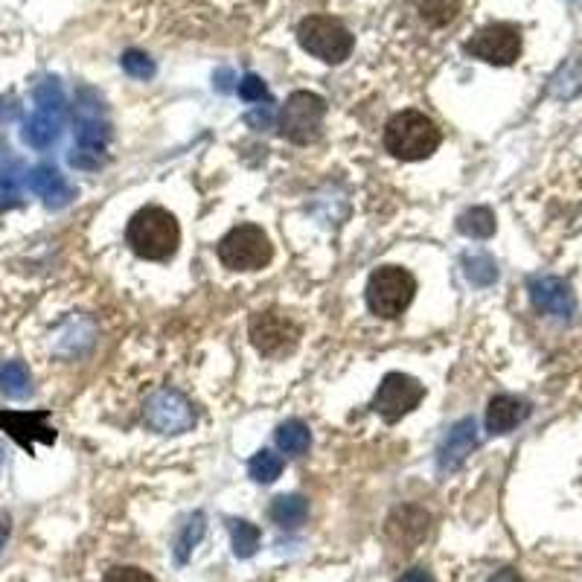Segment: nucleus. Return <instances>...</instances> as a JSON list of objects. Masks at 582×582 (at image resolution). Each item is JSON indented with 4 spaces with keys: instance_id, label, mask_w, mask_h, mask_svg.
<instances>
[{
    "instance_id": "obj_16",
    "label": "nucleus",
    "mask_w": 582,
    "mask_h": 582,
    "mask_svg": "<svg viewBox=\"0 0 582 582\" xmlns=\"http://www.w3.org/2000/svg\"><path fill=\"white\" fill-rule=\"evenodd\" d=\"M428 533V516L422 513L420 507H399L388 521V536L402 545V548H411L422 542V536Z\"/></svg>"
},
{
    "instance_id": "obj_24",
    "label": "nucleus",
    "mask_w": 582,
    "mask_h": 582,
    "mask_svg": "<svg viewBox=\"0 0 582 582\" xmlns=\"http://www.w3.org/2000/svg\"><path fill=\"white\" fill-rule=\"evenodd\" d=\"M283 469H286L283 457L274 454L271 449L257 452L251 457V463H248V472H251V478H254L257 484H274V481L283 475Z\"/></svg>"
},
{
    "instance_id": "obj_15",
    "label": "nucleus",
    "mask_w": 582,
    "mask_h": 582,
    "mask_svg": "<svg viewBox=\"0 0 582 582\" xmlns=\"http://www.w3.org/2000/svg\"><path fill=\"white\" fill-rule=\"evenodd\" d=\"M30 187L38 198H44L47 207H62L70 204L76 190L65 181V175L53 166V163H38L30 172Z\"/></svg>"
},
{
    "instance_id": "obj_30",
    "label": "nucleus",
    "mask_w": 582,
    "mask_h": 582,
    "mask_svg": "<svg viewBox=\"0 0 582 582\" xmlns=\"http://www.w3.org/2000/svg\"><path fill=\"white\" fill-rule=\"evenodd\" d=\"M239 97L245 99V102H271V91H268V85L262 82V76L248 73V76H242V82H239Z\"/></svg>"
},
{
    "instance_id": "obj_26",
    "label": "nucleus",
    "mask_w": 582,
    "mask_h": 582,
    "mask_svg": "<svg viewBox=\"0 0 582 582\" xmlns=\"http://www.w3.org/2000/svg\"><path fill=\"white\" fill-rule=\"evenodd\" d=\"M35 102H38V111L56 114V117H65L67 114L65 94H62L59 79H44V82L35 88Z\"/></svg>"
},
{
    "instance_id": "obj_21",
    "label": "nucleus",
    "mask_w": 582,
    "mask_h": 582,
    "mask_svg": "<svg viewBox=\"0 0 582 582\" xmlns=\"http://www.w3.org/2000/svg\"><path fill=\"white\" fill-rule=\"evenodd\" d=\"M277 446H280L286 454H291V457L306 454L312 449V431H309V425L300 420L283 422V425L277 428Z\"/></svg>"
},
{
    "instance_id": "obj_8",
    "label": "nucleus",
    "mask_w": 582,
    "mask_h": 582,
    "mask_svg": "<svg viewBox=\"0 0 582 582\" xmlns=\"http://www.w3.org/2000/svg\"><path fill=\"white\" fill-rule=\"evenodd\" d=\"M422 399H425V388L414 376H408V373H388L382 379L379 390H376L373 411L385 422H399L405 420L411 411H417Z\"/></svg>"
},
{
    "instance_id": "obj_27",
    "label": "nucleus",
    "mask_w": 582,
    "mask_h": 582,
    "mask_svg": "<svg viewBox=\"0 0 582 582\" xmlns=\"http://www.w3.org/2000/svg\"><path fill=\"white\" fill-rule=\"evenodd\" d=\"M463 271L466 277L475 283V286H489L498 280V268H495V259L489 254H466L463 257Z\"/></svg>"
},
{
    "instance_id": "obj_31",
    "label": "nucleus",
    "mask_w": 582,
    "mask_h": 582,
    "mask_svg": "<svg viewBox=\"0 0 582 582\" xmlns=\"http://www.w3.org/2000/svg\"><path fill=\"white\" fill-rule=\"evenodd\" d=\"M21 204V184L12 172H0V210H12Z\"/></svg>"
},
{
    "instance_id": "obj_20",
    "label": "nucleus",
    "mask_w": 582,
    "mask_h": 582,
    "mask_svg": "<svg viewBox=\"0 0 582 582\" xmlns=\"http://www.w3.org/2000/svg\"><path fill=\"white\" fill-rule=\"evenodd\" d=\"M268 516L274 518L280 527L294 530V527H300L306 521V516H309V501L303 495H280V498H274Z\"/></svg>"
},
{
    "instance_id": "obj_9",
    "label": "nucleus",
    "mask_w": 582,
    "mask_h": 582,
    "mask_svg": "<svg viewBox=\"0 0 582 582\" xmlns=\"http://www.w3.org/2000/svg\"><path fill=\"white\" fill-rule=\"evenodd\" d=\"M466 53L486 65L507 67L521 56V33L513 24H486L469 38Z\"/></svg>"
},
{
    "instance_id": "obj_32",
    "label": "nucleus",
    "mask_w": 582,
    "mask_h": 582,
    "mask_svg": "<svg viewBox=\"0 0 582 582\" xmlns=\"http://www.w3.org/2000/svg\"><path fill=\"white\" fill-rule=\"evenodd\" d=\"M102 582H155V577H152V574H146V571H140V568L120 565V568H111Z\"/></svg>"
},
{
    "instance_id": "obj_12",
    "label": "nucleus",
    "mask_w": 582,
    "mask_h": 582,
    "mask_svg": "<svg viewBox=\"0 0 582 582\" xmlns=\"http://www.w3.org/2000/svg\"><path fill=\"white\" fill-rule=\"evenodd\" d=\"M530 300L545 312V315H553V318H562V321H571L574 312H577V300H574V291L565 280L559 277H550V274H542V277H533L530 280Z\"/></svg>"
},
{
    "instance_id": "obj_11",
    "label": "nucleus",
    "mask_w": 582,
    "mask_h": 582,
    "mask_svg": "<svg viewBox=\"0 0 582 582\" xmlns=\"http://www.w3.org/2000/svg\"><path fill=\"white\" fill-rule=\"evenodd\" d=\"M0 428L33 452L35 443H53L56 431L47 425V411H0Z\"/></svg>"
},
{
    "instance_id": "obj_1",
    "label": "nucleus",
    "mask_w": 582,
    "mask_h": 582,
    "mask_svg": "<svg viewBox=\"0 0 582 582\" xmlns=\"http://www.w3.org/2000/svg\"><path fill=\"white\" fill-rule=\"evenodd\" d=\"M126 242L137 257L163 262V259L175 257L181 245V225L166 207L149 204L131 216Z\"/></svg>"
},
{
    "instance_id": "obj_2",
    "label": "nucleus",
    "mask_w": 582,
    "mask_h": 582,
    "mask_svg": "<svg viewBox=\"0 0 582 582\" xmlns=\"http://www.w3.org/2000/svg\"><path fill=\"white\" fill-rule=\"evenodd\" d=\"M440 140V126L422 111H399L385 129V149L396 161H425L437 152Z\"/></svg>"
},
{
    "instance_id": "obj_37",
    "label": "nucleus",
    "mask_w": 582,
    "mask_h": 582,
    "mask_svg": "<svg viewBox=\"0 0 582 582\" xmlns=\"http://www.w3.org/2000/svg\"><path fill=\"white\" fill-rule=\"evenodd\" d=\"M6 539H9V518H0V553L6 548Z\"/></svg>"
},
{
    "instance_id": "obj_18",
    "label": "nucleus",
    "mask_w": 582,
    "mask_h": 582,
    "mask_svg": "<svg viewBox=\"0 0 582 582\" xmlns=\"http://www.w3.org/2000/svg\"><path fill=\"white\" fill-rule=\"evenodd\" d=\"M0 393L6 399H27L33 393V376L24 361L0 364Z\"/></svg>"
},
{
    "instance_id": "obj_34",
    "label": "nucleus",
    "mask_w": 582,
    "mask_h": 582,
    "mask_svg": "<svg viewBox=\"0 0 582 582\" xmlns=\"http://www.w3.org/2000/svg\"><path fill=\"white\" fill-rule=\"evenodd\" d=\"M248 123L254 126V129L265 131L271 129V123H274V114H271V108H262V111H254V114H248Z\"/></svg>"
},
{
    "instance_id": "obj_38",
    "label": "nucleus",
    "mask_w": 582,
    "mask_h": 582,
    "mask_svg": "<svg viewBox=\"0 0 582 582\" xmlns=\"http://www.w3.org/2000/svg\"><path fill=\"white\" fill-rule=\"evenodd\" d=\"M0 463H3V452H0Z\"/></svg>"
},
{
    "instance_id": "obj_25",
    "label": "nucleus",
    "mask_w": 582,
    "mask_h": 582,
    "mask_svg": "<svg viewBox=\"0 0 582 582\" xmlns=\"http://www.w3.org/2000/svg\"><path fill=\"white\" fill-rule=\"evenodd\" d=\"M259 530L251 524V521H239V518H233L230 521V545H233V553L239 556V559H248V556H254L259 550Z\"/></svg>"
},
{
    "instance_id": "obj_35",
    "label": "nucleus",
    "mask_w": 582,
    "mask_h": 582,
    "mask_svg": "<svg viewBox=\"0 0 582 582\" xmlns=\"http://www.w3.org/2000/svg\"><path fill=\"white\" fill-rule=\"evenodd\" d=\"M21 114L18 108V99H0V123H9Z\"/></svg>"
},
{
    "instance_id": "obj_33",
    "label": "nucleus",
    "mask_w": 582,
    "mask_h": 582,
    "mask_svg": "<svg viewBox=\"0 0 582 582\" xmlns=\"http://www.w3.org/2000/svg\"><path fill=\"white\" fill-rule=\"evenodd\" d=\"M67 161L73 163L76 169H99V166H102V158L91 155V152H82V149H73V152L67 155Z\"/></svg>"
},
{
    "instance_id": "obj_6",
    "label": "nucleus",
    "mask_w": 582,
    "mask_h": 582,
    "mask_svg": "<svg viewBox=\"0 0 582 582\" xmlns=\"http://www.w3.org/2000/svg\"><path fill=\"white\" fill-rule=\"evenodd\" d=\"M326 102L324 97L312 94V91H294L286 105L280 108V131L283 137L297 143V146H309L321 137L324 126Z\"/></svg>"
},
{
    "instance_id": "obj_23",
    "label": "nucleus",
    "mask_w": 582,
    "mask_h": 582,
    "mask_svg": "<svg viewBox=\"0 0 582 582\" xmlns=\"http://www.w3.org/2000/svg\"><path fill=\"white\" fill-rule=\"evenodd\" d=\"M457 230L472 239H489L495 233V213L489 207H472L457 219Z\"/></svg>"
},
{
    "instance_id": "obj_3",
    "label": "nucleus",
    "mask_w": 582,
    "mask_h": 582,
    "mask_svg": "<svg viewBox=\"0 0 582 582\" xmlns=\"http://www.w3.org/2000/svg\"><path fill=\"white\" fill-rule=\"evenodd\" d=\"M417 297V280L399 265H382L367 280V306L376 318L396 321Z\"/></svg>"
},
{
    "instance_id": "obj_13",
    "label": "nucleus",
    "mask_w": 582,
    "mask_h": 582,
    "mask_svg": "<svg viewBox=\"0 0 582 582\" xmlns=\"http://www.w3.org/2000/svg\"><path fill=\"white\" fill-rule=\"evenodd\" d=\"M475 446H478V425H475V420L457 422L452 431L446 434V440L440 443V452H437L440 469H446V472L457 469L472 454Z\"/></svg>"
},
{
    "instance_id": "obj_4",
    "label": "nucleus",
    "mask_w": 582,
    "mask_h": 582,
    "mask_svg": "<svg viewBox=\"0 0 582 582\" xmlns=\"http://www.w3.org/2000/svg\"><path fill=\"white\" fill-rule=\"evenodd\" d=\"M297 41L300 47L321 59L326 65H341L350 59L356 41H353V33L338 21V18H329V15H309L300 21L297 27Z\"/></svg>"
},
{
    "instance_id": "obj_14",
    "label": "nucleus",
    "mask_w": 582,
    "mask_h": 582,
    "mask_svg": "<svg viewBox=\"0 0 582 582\" xmlns=\"http://www.w3.org/2000/svg\"><path fill=\"white\" fill-rule=\"evenodd\" d=\"M530 417V405L518 396H495L486 405V431L492 437L498 434H510L521 422Z\"/></svg>"
},
{
    "instance_id": "obj_10",
    "label": "nucleus",
    "mask_w": 582,
    "mask_h": 582,
    "mask_svg": "<svg viewBox=\"0 0 582 582\" xmlns=\"http://www.w3.org/2000/svg\"><path fill=\"white\" fill-rule=\"evenodd\" d=\"M146 420L163 434H184L195 425L193 405L178 390H161L146 405Z\"/></svg>"
},
{
    "instance_id": "obj_28",
    "label": "nucleus",
    "mask_w": 582,
    "mask_h": 582,
    "mask_svg": "<svg viewBox=\"0 0 582 582\" xmlns=\"http://www.w3.org/2000/svg\"><path fill=\"white\" fill-rule=\"evenodd\" d=\"M457 9H460V0H420L422 18L431 27H446L449 21H454Z\"/></svg>"
},
{
    "instance_id": "obj_5",
    "label": "nucleus",
    "mask_w": 582,
    "mask_h": 582,
    "mask_svg": "<svg viewBox=\"0 0 582 582\" xmlns=\"http://www.w3.org/2000/svg\"><path fill=\"white\" fill-rule=\"evenodd\" d=\"M219 259L230 271H262L274 259L271 236L257 225H239L219 242Z\"/></svg>"
},
{
    "instance_id": "obj_19",
    "label": "nucleus",
    "mask_w": 582,
    "mask_h": 582,
    "mask_svg": "<svg viewBox=\"0 0 582 582\" xmlns=\"http://www.w3.org/2000/svg\"><path fill=\"white\" fill-rule=\"evenodd\" d=\"M76 143H79L76 149L102 158L108 152V143H111V126L99 117H85L76 129Z\"/></svg>"
},
{
    "instance_id": "obj_29",
    "label": "nucleus",
    "mask_w": 582,
    "mask_h": 582,
    "mask_svg": "<svg viewBox=\"0 0 582 582\" xmlns=\"http://www.w3.org/2000/svg\"><path fill=\"white\" fill-rule=\"evenodd\" d=\"M123 70H126L129 76H134V79L146 82V79L155 76V59H149L143 50H126V53H123Z\"/></svg>"
},
{
    "instance_id": "obj_17",
    "label": "nucleus",
    "mask_w": 582,
    "mask_h": 582,
    "mask_svg": "<svg viewBox=\"0 0 582 582\" xmlns=\"http://www.w3.org/2000/svg\"><path fill=\"white\" fill-rule=\"evenodd\" d=\"M62 126H65V117H56V114H47V111H35L33 117L24 123V143L33 146V149H50L59 137H62Z\"/></svg>"
},
{
    "instance_id": "obj_36",
    "label": "nucleus",
    "mask_w": 582,
    "mask_h": 582,
    "mask_svg": "<svg viewBox=\"0 0 582 582\" xmlns=\"http://www.w3.org/2000/svg\"><path fill=\"white\" fill-rule=\"evenodd\" d=\"M399 582H434V577L428 574V571H422V568H411V571H405Z\"/></svg>"
},
{
    "instance_id": "obj_22",
    "label": "nucleus",
    "mask_w": 582,
    "mask_h": 582,
    "mask_svg": "<svg viewBox=\"0 0 582 582\" xmlns=\"http://www.w3.org/2000/svg\"><path fill=\"white\" fill-rule=\"evenodd\" d=\"M204 533H207V518H204V513H193L190 521L184 524L181 536H178V545H175V562L178 565H187L190 562V556L198 548V542L204 539Z\"/></svg>"
},
{
    "instance_id": "obj_7",
    "label": "nucleus",
    "mask_w": 582,
    "mask_h": 582,
    "mask_svg": "<svg viewBox=\"0 0 582 582\" xmlns=\"http://www.w3.org/2000/svg\"><path fill=\"white\" fill-rule=\"evenodd\" d=\"M248 335L265 358H289L300 344V324L280 312H259L248 326Z\"/></svg>"
}]
</instances>
